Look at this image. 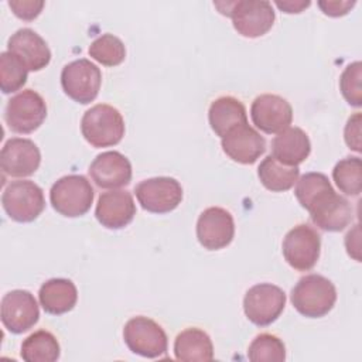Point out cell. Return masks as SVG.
Returning a JSON list of instances; mask_svg holds the SVG:
<instances>
[{
	"label": "cell",
	"instance_id": "cell-19",
	"mask_svg": "<svg viewBox=\"0 0 362 362\" xmlns=\"http://www.w3.org/2000/svg\"><path fill=\"white\" fill-rule=\"evenodd\" d=\"M92 181L100 188H119L132 181V164L119 151H105L98 154L89 165Z\"/></svg>",
	"mask_w": 362,
	"mask_h": 362
},
{
	"label": "cell",
	"instance_id": "cell-36",
	"mask_svg": "<svg viewBox=\"0 0 362 362\" xmlns=\"http://www.w3.org/2000/svg\"><path fill=\"white\" fill-rule=\"evenodd\" d=\"M276 6L284 13H301L303 8L310 6V1H276Z\"/></svg>",
	"mask_w": 362,
	"mask_h": 362
},
{
	"label": "cell",
	"instance_id": "cell-18",
	"mask_svg": "<svg viewBox=\"0 0 362 362\" xmlns=\"http://www.w3.org/2000/svg\"><path fill=\"white\" fill-rule=\"evenodd\" d=\"M7 51L14 54L28 71H41L51 61L45 40L31 28H20L7 41Z\"/></svg>",
	"mask_w": 362,
	"mask_h": 362
},
{
	"label": "cell",
	"instance_id": "cell-1",
	"mask_svg": "<svg viewBox=\"0 0 362 362\" xmlns=\"http://www.w3.org/2000/svg\"><path fill=\"white\" fill-rule=\"evenodd\" d=\"M337 301V288L321 274L303 276L291 290V303L304 317L320 318L327 315Z\"/></svg>",
	"mask_w": 362,
	"mask_h": 362
},
{
	"label": "cell",
	"instance_id": "cell-28",
	"mask_svg": "<svg viewBox=\"0 0 362 362\" xmlns=\"http://www.w3.org/2000/svg\"><path fill=\"white\" fill-rule=\"evenodd\" d=\"M88 52L95 61L105 66H117L126 58V47L123 41L110 33L95 38L90 42Z\"/></svg>",
	"mask_w": 362,
	"mask_h": 362
},
{
	"label": "cell",
	"instance_id": "cell-34",
	"mask_svg": "<svg viewBox=\"0 0 362 362\" xmlns=\"http://www.w3.org/2000/svg\"><path fill=\"white\" fill-rule=\"evenodd\" d=\"M344 139L349 148L358 153L361 151V113L359 112L354 113L348 119L344 130Z\"/></svg>",
	"mask_w": 362,
	"mask_h": 362
},
{
	"label": "cell",
	"instance_id": "cell-5",
	"mask_svg": "<svg viewBox=\"0 0 362 362\" xmlns=\"http://www.w3.org/2000/svg\"><path fill=\"white\" fill-rule=\"evenodd\" d=\"M1 204L16 222H33L45 208L42 188L30 180L11 181L3 191Z\"/></svg>",
	"mask_w": 362,
	"mask_h": 362
},
{
	"label": "cell",
	"instance_id": "cell-33",
	"mask_svg": "<svg viewBox=\"0 0 362 362\" xmlns=\"http://www.w3.org/2000/svg\"><path fill=\"white\" fill-rule=\"evenodd\" d=\"M8 7L21 20L31 21L40 16L44 7L42 0H10Z\"/></svg>",
	"mask_w": 362,
	"mask_h": 362
},
{
	"label": "cell",
	"instance_id": "cell-31",
	"mask_svg": "<svg viewBox=\"0 0 362 362\" xmlns=\"http://www.w3.org/2000/svg\"><path fill=\"white\" fill-rule=\"evenodd\" d=\"M329 189H332V185L325 174L307 173L300 180H297L294 194L301 206L308 209L315 202V199H318L324 192Z\"/></svg>",
	"mask_w": 362,
	"mask_h": 362
},
{
	"label": "cell",
	"instance_id": "cell-26",
	"mask_svg": "<svg viewBox=\"0 0 362 362\" xmlns=\"http://www.w3.org/2000/svg\"><path fill=\"white\" fill-rule=\"evenodd\" d=\"M59 342L45 329H38L28 335L23 344L20 355L27 362H54L59 358Z\"/></svg>",
	"mask_w": 362,
	"mask_h": 362
},
{
	"label": "cell",
	"instance_id": "cell-22",
	"mask_svg": "<svg viewBox=\"0 0 362 362\" xmlns=\"http://www.w3.org/2000/svg\"><path fill=\"white\" fill-rule=\"evenodd\" d=\"M38 298L45 313L61 315L75 307L78 301V290L68 279H49L40 287Z\"/></svg>",
	"mask_w": 362,
	"mask_h": 362
},
{
	"label": "cell",
	"instance_id": "cell-12",
	"mask_svg": "<svg viewBox=\"0 0 362 362\" xmlns=\"http://www.w3.org/2000/svg\"><path fill=\"white\" fill-rule=\"evenodd\" d=\"M0 317L10 332L23 334L37 324L40 308L28 290H11L1 298Z\"/></svg>",
	"mask_w": 362,
	"mask_h": 362
},
{
	"label": "cell",
	"instance_id": "cell-2",
	"mask_svg": "<svg viewBox=\"0 0 362 362\" xmlns=\"http://www.w3.org/2000/svg\"><path fill=\"white\" fill-rule=\"evenodd\" d=\"M83 139L93 147H110L124 136L122 113L107 103H98L88 109L81 120Z\"/></svg>",
	"mask_w": 362,
	"mask_h": 362
},
{
	"label": "cell",
	"instance_id": "cell-20",
	"mask_svg": "<svg viewBox=\"0 0 362 362\" xmlns=\"http://www.w3.org/2000/svg\"><path fill=\"white\" fill-rule=\"evenodd\" d=\"M311 221L322 230L339 232L352 221V208L346 198L338 195L335 189L321 197L308 211Z\"/></svg>",
	"mask_w": 362,
	"mask_h": 362
},
{
	"label": "cell",
	"instance_id": "cell-8",
	"mask_svg": "<svg viewBox=\"0 0 362 362\" xmlns=\"http://www.w3.org/2000/svg\"><path fill=\"white\" fill-rule=\"evenodd\" d=\"M281 250L286 262L294 270L308 272L320 257L321 236L307 223L296 225L286 233Z\"/></svg>",
	"mask_w": 362,
	"mask_h": 362
},
{
	"label": "cell",
	"instance_id": "cell-30",
	"mask_svg": "<svg viewBox=\"0 0 362 362\" xmlns=\"http://www.w3.org/2000/svg\"><path fill=\"white\" fill-rule=\"evenodd\" d=\"M247 358L252 362H283L286 359V346L273 334H259L247 348Z\"/></svg>",
	"mask_w": 362,
	"mask_h": 362
},
{
	"label": "cell",
	"instance_id": "cell-35",
	"mask_svg": "<svg viewBox=\"0 0 362 362\" xmlns=\"http://www.w3.org/2000/svg\"><path fill=\"white\" fill-rule=\"evenodd\" d=\"M355 0H321L318 1V7L322 10L324 14L329 17H339L345 16L355 6Z\"/></svg>",
	"mask_w": 362,
	"mask_h": 362
},
{
	"label": "cell",
	"instance_id": "cell-10",
	"mask_svg": "<svg viewBox=\"0 0 362 362\" xmlns=\"http://www.w3.org/2000/svg\"><path fill=\"white\" fill-rule=\"evenodd\" d=\"M47 117V105L42 96L33 90L24 89L14 95L6 105L4 120L16 133H31L37 130Z\"/></svg>",
	"mask_w": 362,
	"mask_h": 362
},
{
	"label": "cell",
	"instance_id": "cell-15",
	"mask_svg": "<svg viewBox=\"0 0 362 362\" xmlns=\"http://www.w3.org/2000/svg\"><path fill=\"white\" fill-rule=\"evenodd\" d=\"M41 163V153L30 139L13 137L7 140L0 153V165L10 177H28L34 174Z\"/></svg>",
	"mask_w": 362,
	"mask_h": 362
},
{
	"label": "cell",
	"instance_id": "cell-27",
	"mask_svg": "<svg viewBox=\"0 0 362 362\" xmlns=\"http://www.w3.org/2000/svg\"><path fill=\"white\" fill-rule=\"evenodd\" d=\"M332 178L341 192L358 197L362 189V163L359 157H345L339 160L334 170Z\"/></svg>",
	"mask_w": 362,
	"mask_h": 362
},
{
	"label": "cell",
	"instance_id": "cell-23",
	"mask_svg": "<svg viewBox=\"0 0 362 362\" xmlns=\"http://www.w3.org/2000/svg\"><path fill=\"white\" fill-rule=\"evenodd\" d=\"M208 120L215 134L222 139L236 126L247 123L245 105L233 96H219L209 106Z\"/></svg>",
	"mask_w": 362,
	"mask_h": 362
},
{
	"label": "cell",
	"instance_id": "cell-25",
	"mask_svg": "<svg viewBox=\"0 0 362 362\" xmlns=\"http://www.w3.org/2000/svg\"><path fill=\"white\" fill-rule=\"evenodd\" d=\"M260 182L273 192L290 189L298 180L300 170L297 165H286L277 161L272 154L264 157L257 168Z\"/></svg>",
	"mask_w": 362,
	"mask_h": 362
},
{
	"label": "cell",
	"instance_id": "cell-14",
	"mask_svg": "<svg viewBox=\"0 0 362 362\" xmlns=\"http://www.w3.org/2000/svg\"><path fill=\"white\" fill-rule=\"evenodd\" d=\"M253 124L267 134H277L293 120L291 105L279 95L263 93L255 98L250 106Z\"/></svg>",
	"mask_w": 362,
	"mask_h": 362
},
{
	"label": "cell",
	"instance_id": "cell-7",
	"mask_svg": "<svg viewBox=\"0 0 362 362\" xmlns=\"http://www.w3.org/2000/svg\"><path fill=\"white\" fill-rule=\"evenodd\" d=\"M102 83L100 69L86 58L66 64L61 71V86L75 102L86 105L96 99Z\"/></svg>",
	"mask_w": 362,
	"mask_h": 362
},
{
	"label": "cell",
	"instance_id": "cell-3",
	"mask_svg": "<svg viewBox=\"0 0 362 362\" xmlns=\"http://www.w3.org/2000/svg\"><path fill=\"white\" fill-rule=\"evenodd\" d=\"M93 197V187L86 177L79 174L61 177L49 189V201L52 208L66 218L85 215L90 209Z\"/></svg>",
	"mask_w": 362,
	"mask_h": 362
},
{
	"label": "cell",
	"instance_id": "cell-29",
	"mask_svg": "<svg viewBox=\"0 0 362 362\" xmlns=\"http://www.w3.org/2000/svg\"><path fill=\"white\" fill-rule=\"evenodd\" d=\"M28 69L10 51L0 54V88L3 93H13L20 90L27 82Z\"/></svg>",
	"mask_w": 362,
	"mask_h": 362
},
{
	"label": "cell",
	"instance_id": "cell-13",
	"mask_svg": "<svg viewBox=\"0 0 362 362\" xmlns=\"http://www.w3.org/2000/svg\"><path fill=\"white\" fill-rule=\"evenodd\" d=\"M235 236V222L229 211L221 206L204 209L197 221V238L208 250L226 247Z\"/></svg>",
	"mask_w": 362,
	"mask_h": 362
},
{
	"label": "cell",
	"instance_id": "cell-32",
	"mask_svg": "<svg viewBox=\"0 0 362 362\" xmlns=\"http://www.w3.org/2000/svg\"><path fill=\"white\" fill-rule=\"evenodd\" d=\"M361 78H362V65L359 61H355L342 71L339 78V89L345 100L355 107L362 105V90H361Z\"/></svg>",
	"mask_w": 362,
	"mask_h": 362
},
{
	"label": "cell",
	"instance_id": "cell-24",
	"mask_svg": "<svg viewBox=\"0 0 362 362\" xmlns=\"http://www.w3.org/2000/svg\"><path fill=\"white\" fill-rule=\"evenodd\" d=\"M174 355L178 361H212L214 345L209 335L197 327L181 331L174 341Z\"/></svg>",
	"mask_w": 362,
	"mask_h": 362
},
{
	"label": "cell",
	"instance_id": "cell-21",
	"mask_svg": "<svg viewBox=\"0 0 362 362\" xmlns=\"http://www.w3.org/2000/svg\"><path fill=\"white\" fill-rule=\"evenodd\" d=\"M311 153V143L307 133L300 127H291L281 130L272 140V156L286 164L297 165L301 164Z\"/></svg>",
	"mask_w": 362,
	"mask_h": 362
},
{
	"label": "cell",
	"instance_id": "cell-9",
	"mask_svg": "<svg viewBox=\"0 0 362 362\" xmlns=\"http://www.w3.org/2000/svg\"><path fill=\"white\" fill-rule=\"evenodd\" d=\"M286 305V293L272 283L252 286L243 298V311L250 322L266 327L274 322Z\"/></svg>",
	"mask_w": 362,
	"mask_h": 362
},
{
	"label": "cell",
	"instance_id": "cell-4",
	"mask_svg": "<svg viewBox=\"0 0 362 362\" xmlns=\"http://www.w3.org/2000/svg\"><path fill=\"white\" fill-rule=\"evenodd\" d=\"M226 8L221 13L232 18L233 28L243 37L257 38L264 35L274 24L276 14L269 1L263 0H238L232 3H219Z\"/></svg>",
	"mask_w": 362,
	"mask_h": 362
},
{
	"label": "cell",
	"instance_id": "cell-6",
	"mask_svg": "<svg viewBox=\"0 0 362 362\" xmlns=\"http://www.w3.org/2000/svg\"><path fill=\"white\" fill-rule=\"evenodd\" d=\"M123 339L133 354L144 358L163 356L168 346V338L163 327L144 315L133 317L124 324Z\"/></svg>",
	"mask_w": 362,
	"mask_h": 362
},
{
	"label": "cell",
	"instance_id": "cell-16",
	"mask_svg": "<svg viewBox=\"0 0 362 362\" xmlns=\"http://www.w3.org/2000/svg\"><path fill=\"white\" fill-rule=\"evenodd\" d=\"M221 146L223 153L239 164H253L266 151L264 137L247 123L239 124L226 133Z\"/></svg>",
	"mask_w": 362,
	"mask_h": 362
},
{
	"label": "cell",
	"instance_id": "cell-17",
	"mask_svg": "<svg viewBox=\"0 0 362 362\" xmlns=\"http://www.w3.org/2000/svg\"><path fill=\"white\" fill-rule=\"evenodd\" d=\"M136 215L133 195L126 189H112L102 192L98 198L95 216L107 229H122L127 226Z\"/></svg>",
	"mask_w": 362,
	"mask_h": 362
},
{
	"label": "cell",
	"instance_id": "cell-11",
	"mask_svg": "<svg viewBox=\"0 0 362 362\" xmlns=\"http://www.w3.org/2000/svg\"><path fill=\"white\" fill-rule=\"evenodd\" d=\"M143 209L151 214L174 211L182 201V187L173 177H153L140 181L134 188Z\"/></svg>",
	"mask_w": 362,
	"mask_h": 362
}]
</instances>
